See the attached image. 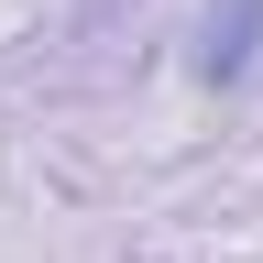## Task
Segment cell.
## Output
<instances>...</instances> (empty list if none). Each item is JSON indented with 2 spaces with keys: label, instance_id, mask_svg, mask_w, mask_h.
<instances>
[{
  "label": "cell",
  "instance_id": "cell-1",
  "mask_svg": "<svg viewBox=\"0 0 263 263\" xmlns=\"http://www.w3.org/2000/svg\"><path fill=\"white\" fill-rule=\"evenodd\" d=\"M252 55H263V0H219V11H209V44H197V77L230 88Z\"/></svg>",
  "mask_w": 263,
  "mask_h": 263
}]
</instances>
